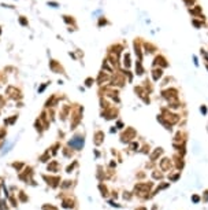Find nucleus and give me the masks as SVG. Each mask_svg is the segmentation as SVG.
<instances>
[{
    "label": "nucleus",
    "mask_w": 208,
    "mask_h": 210,
    "mask_svg": "<svg viewBox=\"0 0 208 210\" xmlns=\"http://www.w3.org/2000/svg\"><path fill=\"white\" fill-rule=\"evenodd\" d=\"M162 77V70L159 69V70H155L153 72V80H157V78H160Z\"/></svg>",
    "instance_id": "f03ea898"
},
{
    "label": "nucleus",
    "mask_w": 208,
    "mask_h": 210,
    "mask_svg": "<svg viewBox=\"0 0 208 210\" xmlns=\"http://www.w3.org/2000/svg\"><path fill=\"white\" fill-rule=\"evenodd\" d=\"M138 210H145V209H138Z\"/></svg>",
    "instance_id": "423d86ee"
},
{
    "label": "nucleus",
    "mask_w": 208,
    "mask_h": 210,
    "mask_svg": "<svg viewBox=\"0 0 208 210\" xmlns=\"http://www.w3.org/2000/svg\"><path fill=\"white\" fill-rule=\"evenodd\" d=\"M185 1H186L188 4H192V3H193V0H185Z\"/></svg>",
    "instance_id": "39448f33"
},
{
    "label": "nucleus",
    "mask_w": 208,
    "mask_h": 210,
    "mask_svg": "<svg viewBox=\"0 0 208 210\" xmlns=\"http://www.w3.org/2000/svg\"><path fill=\"white\" fill-rule=\"evenodd\" d=\"M201 111L204 113V114H205V113H207V109H205V107H201Z\"/></svg>",
    "instance_id": "20e7f679"
},
{
    "label": "nucleus",
    "mask_w": 208,
    "mask_h": 210,
    "mask_svg": "<svg viewBox=\"0 0 208 210\" xmlns=\"http://www.w3.org/2000/svg\"><path fill=\"white\" fill-rule=\"evenodd\" d=\"M193 202H199V196H193Z\"/></svg>",
    "instance_id": "7ed1b4c3"
},
{
    "label": "nucleus",
    "mask_w": 208,
    "mask_h": 210,
    "mask_svg": "<svg viewBox=\"0 0 208 210\" xmlns=\"http://www.w3.org/2000/svg\"><path fill=\"white\" fill-rule=\"evenodd\" d=\"M70 146L74 147V148H77V150H79V148L84 146V137H81V136H75V137L70 142Z\"/></svg>",
    "instance_id": "f257e3e1"
}]
</instances>
